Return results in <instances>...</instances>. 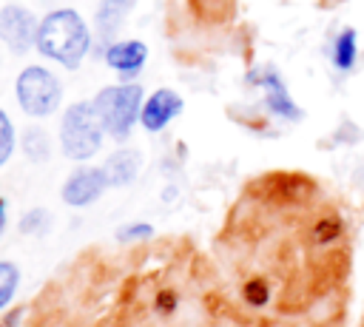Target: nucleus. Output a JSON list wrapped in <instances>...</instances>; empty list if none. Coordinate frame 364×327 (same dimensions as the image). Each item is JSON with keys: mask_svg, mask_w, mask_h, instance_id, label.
Instances as JSON below:
<instances>
[{"mask_svg": "<svg viewBox=\"0 0 364 327\" xmlns=\"http://www.w3.org/2000/svg\"><path fill=\"white\" fill-rule=\"evenodd\" d=\"M46 222H48V213H46L43 208H31V210L23 213V219H20V233H40V230L46 227Z\"/></svg>", "mask_w": 364, "mask_h": 327, "instance_id": "aec40b11", "label": "nucleus"}, {"mask_svg": "<svg viewBox=\"0 0 364 327\" xmlns=\"http://www.w3.org/2000/svg\"><path fill=\"white\" fill-rule=\"evenodd\" d=\"M14 94H17L20 108L28 117H48V114H54L60 108V100H63L60 80L48 68H43V65L23 68L17 74Z\"/></svg>", "mask_w": 364, "mask_h": 327, "instance_id": "20e7f679", "label": "nucleus"}, {"mask_svg": "<svg viewBox=\"0 0 364 327\" xmlns=\"http://www.w3.org/2000/svg\"><path fill=\"white\" fill-rule=\"evenodd\" d=\"M134 6H136V0H102L100 9H97V17H94L100 37H102V40H111V37L119 31L122 20L128 17V11H131Z\"/></svg>", "mask_w": 364, "mask_h": 327, "instance_id": "f8f14e48", "label": "nucleus"}, {"mask_svg": "<svg viewBox=\"0 0 364 327\" xmlns=\"http://www.w3.org/2000/svg\"><path fill=\"white\" fill-rule=\"evenodd\" d=\"M102 128L108 136H114L117 142L128 139L136 117L142 114V85L139 82H122V85H105L102 91H97V97L91 100Z\"/></svg>", "mask_w": 364, "mask_h": 327, "instance_id": "7ed1b4c3", "label": "nucleus"}, {"mask_svg": "<svg viewBox=\"0 0 364 327\" xmlns=\"http://www.w3.org/2000/svg\"><path fill=\"white\" fill-rule=\"evenodd\" d=\"M20 284V267L14 262H0V310L14 299Z\"/></svg>", "mask_w": 364, "mask_h": 327, "instance_id": "dca6fc26", "label": "nucleus"}, {"mask_svg": "<svg viewBox=\"0 0 364 327\" xmlns=\"http://www.w3.org/2000/svg\"><path fill=\"white\" fill-rule=\"evenodd\" d=\"M37 28L40 23L34 20V14L17 3H9L0 9V40L9 51L14 54H26L28 48L37 45Z\"/></svg>", "mask_w": 364, "mask_h": 327, "instance_id": "39448f33", "label": "nucleus"}, {"mask_svg": "<svg viewBox=\"0 0 364 327\" xmlns=\"http://www.w3.org/2000/svg\"><path fill=\"white\" fill-rule=\"evenodd\" d=\"M156 307H159L162 313H173V307H176V296H173L171 290H162V293L156 296Z\"/></svg>", "mask_w": 364, "mask_h": 327, "instance_id": "412c9836", "label": "nucleus"}, {"mask_svg": "<svg viewBox=\"0 0 364 327\" xmlns=\"http://www.w3.org/2000/svg\"><path fill=\"white\" fill-rule=\"evenodd\" d=\"M358 60V34L355 28H341L338 37L333 40V65L338 71H353Z\"/></svg>", "mask_w": 364, "mask_h": 327, "instance_id": "ddd939ff", "label": "nucleus"}, {"mask_svg": "<svg viewBox=\"0 0 364 327\" xmlns=\"http://www.w3.org/2000/svg\"><path fill=\"white\" fill-rule=\"evenodd\" d=\"M148 236H154V227H151L148 222H131V225H122V227L117 230V239H119L122 245L136 242V239H148Z\"/></svg>", "mask_w": 364, "mask_h": 327, "instance_id": "6ab92c4d", "label": "nucleus"}, {"mask_svg": "<svg viewBox=\"0 0 364 327\" xmlns=\"http://www.w3.org/2000/svg\"><path fill=\"white\" fill-rule=\"evenodd\" d=\"M341 233H344V222H341V216H336V213L318 216V219L313 222V227H310V239H313L316 245H321V247L336 245V242L341 239Z\"/></svg>", "mask_w": 364, "mask_h": 327, "instance_id": "4468645a", "label": "nucleus"}, {"mask_svg": "<svg viewBox=\"0 0 364 327\" xmlns=\"http://www.w3.org/2000/svg\"><path fill=\"white\" fill-rule=\"evenodd\" d=\"M242 296H245V301L250 307H264L270 301V287H267L264 279H247L242 284Z\"/></svg>", "mask_w": 364, "mask_h": 327, "instance_id": "f3484780", "label": "nucleus"}, {"mask_svg": "<svg viewBox=\"0 0 364 327\" xmlns=\"http://www.w3.org/2000/svg\"><path fill=\"white\" fill-rule=\"evenodd\" d=\"M182 97L176 94V91H171V88H159V91H154L145 102H142V114H139V122H142V128L145 131H151V134H156V131H162L176 114H182Z\"/></svg>", "mask_w": 364, "mask_h": 327, "instance_id": "6e6552de", "label": "nucleus"}, {"mask_svg": "<svg viewBox=\"0 0 364 327\" xmlns=\"http://www.w3.org/2000/svg\"><path fill=\"white\" fill-rule=\"evenodd\" d=\"M23 154L28 162H46L51 156V142L43 128H26L23 134Z\"/></svg>", "mask_w": 364, "mask_h": 327, "instance_id": "2eb2a0df", "label": "nucleus"}, {"mask_svg": "<svg viewBox=\"0 0 364 327\" xmlns=\"http://www.w3.org/2000/svg\"><path fill=\"white\" fill-rule=\"evenodd\" d=\"M148 60V45L142 40H119L105 48V63L119 74H136Z\"/></svg>", "mask_w": 364, "mask_h": 327, "instance_id": "9d476101", "label": "nucleus"}, {"mask_svg": "<svg viewBox=\"0 0 364 327\" xmlns=\"http://www.w3.org/2000/svg\"><path fill=\"white\" fill-rule=\"evenodd\" d=\"M250 80L262 88L264 105H267L270 114H276L282 119H290V122H296V119L304 117L301 108L296 105V100L290 97V91H287V85H284V80H282V74L276 68H270V65L267 68H259V71L250 74Z\"/></svg>", "mask_w": 364, "mask_h": 327, "instance_id": "423d86ee", "label": "nucleus"}, {"mask_svg": "<svg viewBox=\"0 0 364 327\" xmlns=\"http://www.w3.org/2000/svg\"><path fill=\"white\" fill-rule=\"evenodd\" d=\"M34 48L63 68H77L91 48V31L74 9H54L40 20Z\"/></svg>", "mask_w": 364, "mask_h": 327, "instance_id": "f257e3e1", "label": "nucleus"}, {"mask_svg": "<svg viewBox=\"0 0 364 327\" xmlns=\"http://www.w3.org/2000/svg\"><path fill=\"white\" fill-rule=\"evenodd\" d=\"M139 165H142V156H139L136 151H128V148H125V151L111 154V156L102 162V171H105L111 188H125V185H131V182L136 179Z\"/></svg>", "mask_w": 364, "mask_h": 327, "instance_id": "9b49d317", "label": "nucleus"}, {"mask_svg": "<svg viewBox=\"0 0 364 327\" xmlns=\"http://www.w3.org/2000/svg\"><path fill=\"white\" fill-rule=\"evenodd\" d=\"M262 185H267V199L276 202H304L313 196L316 185L310 176L304 173H267L262 179Z\"/></svg>", "mask_w": 364, "mask_h": 327, "instance_id": "1a4fd4ad", "label": "nucleus"}, {"mask_svg": "<svg viewBox=\"0 0 364 327\" xmlns=\"http://www.w3.org/2000/svg\"><path fill=\"white\" fill-rule=\"evenodd\" d=\"M11 151H14V125H11L9 114L0 108V168L9 162Z\"/></svg>", "mask_w": 364, "mask_h": 327, "instance_id": "a211bd4d", "label": "nucleus"}, {"mask_svg": "<svg viewBox=\"0 0 364 327\" xmlns=\"http://www.w3.org/2000/svg\"><path fill=\"white\" fill-rule=\"evenodd\" d=\"M105 188H111V185H108V176L102 168H80L63 182L60 196L71 208H85V205L97 202L105 193Z\"/></svg>", "mask_w": 364, "mask_h": 327, "instance_id": "0eeeda50", "label": "nucleus"}, {"mask_svg": "<svg viewBox=\"0 0 364 327\" xmlns=\"http://www.w3.org/2000/svg\"><path fill=\"white\" fill-rule=\"evenodd\" d=\"M3 227H6V199L0 196V233H3Z\"/></svg>", "mask_w": 364, "mask_h": 327, "instance_id": "5701e85b", "label": "nucleus"}, {"mask_svg": "<svg viewBox=\"0 0 364 327\" xmlns=\"http://www.w3.org/2000/svg\"><path fill=\"white\" fill-rule=\"evenodd\" d=\"M20 318H23V307H17V310H11V313H9V318L3 321V327H14V324H17Z\"/></svg>", "mask_w": 364, "mask_h": 327, "instance_id": "4be33fe9", "label": "nucleus"}, {"mask_svg": "<svg viewBox=\"0 0 364 327\" xmlns=\"http://www.w3.org/2000/svg\"><path fill=\"white\" fill-rule=\"evenodd\" d=\"M173 196H176V188H165V199H168V202H171V199H173Z\"/></svg>", "mask_w": 364, "mask_h": 327, "instance_id": "b1692460", "label": "nucleus"}, {"mask_svg": "<svg viewBox=\"0 0 364 327\" xmlns=\"http://www.w3.org/2000/svg\"><path fill=\"white\" fill-rule=\"evenodd\" d=\"M102 136H105V128L94 102H74L65 108L60 119V145L68 159L74 162L91 159L100 151Z\"/></svg>", "mask_w": 364, "mask_h": 327, "instance_id": "f03ea898", "label": "nucleus"}]
</instances>
